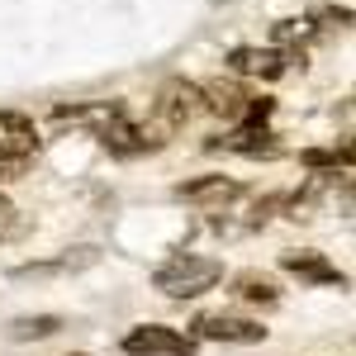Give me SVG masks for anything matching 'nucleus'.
Returning a JSON list of instances; mask_svg holds the SVG:
<instances>
[{"mask_svg": "<svg viewBox=\"0 0 356 356\" xmlns=\"http://www.w3.org/2000/svg\"><path fill=\"white\" fill-rule=\"evenodd\" d=\"M204 114V95H200V81H186V76H171L162 81L157 90V100H152V124H147V134L166 143L171 134H181L191 119Z\"/></svg>", "mask_w": 356, "mask_h": 356, "instance_id": "f257e3e1", "label": "nucleus"}, {"mask_svg": "<svg viewBox=\"0 0 356 356\" xmlns=\"http://www.w3.org/2000/svg\"><path fill=\"white\" fill-rule=\"evenodd\" d=\"M223 280V261L214 257H171L166 266H157L152 275V285L162 290L166 300H195V295H204V290H214Z\"/></svg>", "mask_w": 356, "mask_h": 356, "instance_id": "f03ea898", "label": "nucleus"}, {"mask_svg": "<svg viewBox=\"0 0 356 356\" xmlns=\"http://www.w3.org/2000/svg\"><path fill=\"white\" fill-rule=\"evenodd\" d=\"M200 95H204V110L219 114L223 124H247V119H266L271 114V100L266 95H252L238 81H204Z\"/></svg>", "mask_w": 356, "mask_h": 356, "instance_id": "7ed1b4c3", "label": "nucleus"}, {"mask_svg": "<svg viewBox=\"0 0 356 356\" xmlns=\"http://www.w3.org/2000/svg\"><path fill=\"white\" fill-rule=\"evenodd\" d=\"M124 352L129 356H195V337H186L176 328H162V323H138L124 337Z\"/></svg>", "mask_w": 356, "mask_h": 356, "instance_id": "20e7f679", "label": "nucleus"}, {"mask_svg": "<svg viewBox=\"0 0 356 356\" xmlns=\"http://www.w3.org/2000/svg\"><path fill=\"white\" fill-rule=\"evenodd\" d=\"M209 147H223V152H238V157H275L280 143H275L271 124L266 119H247V124H233L228 134L209 138Z\"/></svg>", "mask_w": 356, "mask_h": 356, "instance_id": "39448f33", "label": "nucleus"}, {"mask_svg": "<svg viewBox=\"0 0 356 356\" xmlns=\"http://www.w3.org/2000/svg\"><path fill=\"white\" fill-rule=\"evenodd\" d=\"M295 62L304 67V53H280V48H233V53H228V67H233L238 76H261V81L285 76Z\"/></svg>", "mask_w": 356, "mask_h": 356, "instance_id": "423d86ee", "label": "nucleus"}, {"mask_svg": "<svg viewBox=\"0 0 356 356\" xmlns=\"http://www.w3.org/2000/svg\"><path fill=\"white\" fill-rule=\"evenodd\" d=\"M95 138H100V147H105V152H114V157H138V152L162 147L157 138L147 134V124H134V119H129V110L119 114V119H110V124H105Z\"/></svg>", "mask_w": 356, "mask_h": 356, "instance_id": "0eeeda50", "label": "nucleus"}, {"mask_svg": "<svg viewBox=\"0 0 356 356\" xmlns=\"http://www.w3.org/2000/svg\"><path fill=\"white\" fill-rule=\"evenodd\" d=\"M195 337H204V342H266V328L257 318H238V314H200Z\"/></svg>", "mask_w": 356, "mask_h": 356, "instance_id": "6e6552de", "label": "nucleus"}, {"mask_svg": "<svg viewBox=\"0 0 356 356\" xmlns=\"http://www.w3.org/2000/svg\"><path fill=\"white\" fill-rule=\"evenodd\" d=\"M38 124L19 110H0V157H19L29 162L33 152H38Z\"/></svg>", "mask_w": 356, "mask_h": 356, "instance_id": "1a4fd4ad", "label": "nucleus"}, {"mask_svg": "<svg viewBox=\"0 0 356 356\" xmlns=\"http://www.w3.org/2000/svg\"><path fill=\"white\" fill-rule=\"evenodd\" d=\"M124 105L119 100H90V105H57L53 110V124L57 129H90V134H100L110 119H119Z\"/></svg>", "mask_w": 356, "mask_h": 356, "instance_id": "9d476101", "label": "nucleus"}, {"mask_svg": "<svg viewBox=\"0 0 356 356\" xmlns=\"http://www.w3.org/2000/svg\"><path fill=\"white\" fill-rule=\"evenodd\" d=\"M280 266H285L290 275H300L304 285H347V275L337 271L323 252H285Z\"/></svg>", "mask_w": 356, "mask_h": 356, "instance_id": "9b49d317", "label": "nucleus"}, {"mask_svg": "<svg viewBox=\"0 0 356 356\" xmlns=\"http://www.w3.org/2000/svg\"><path fill=\"white\" fill-rule=\"evenodd\" d=\"M176 195L181 200H195V204H228V200L243 195V186L228 181V176H200V181H186Z\"/></svg>", "mask_w": 356, "mask_h": 356, "instance_id": "f8f14e48", "label": "nucleus"}, {"mask_svg": "<svg viewBox=\"0 0 356 356\" xmlns=\"http://www.w3.org/2000/svg\"><path fill=\"white\" fill-rule=\"evenodd\" d=\"M233 295L247 300V304H275L280 300V285L266 271H238L233 275Z\"/></svg>", "mask_w": 356, "mask_h": 356, "instance_id": "ddd939ff", "label": "nucleus"}, {"mask_svg": "<svg viewBox=\"0 0 356 356\" xmlns=\"http://www.w3.org/2000/svg\"><path fill=\"white\" fill-rule=\"evenodd\" d=\"M314 33H318L314 19H280V24L271 29V48H280V53H304V43H309Z\"/></svg>", "mask_w": 356, "mask_h": 356, "instance_id": "4468645a", "label": "nucleus"}, {"mask_svg": "<svg viewBox=\"0 0 356 356\" xmlns=\"http://www.w3.org/2000/svg\"><path fill=\"white\" fill-rule=\"evenodd\" d=\"M62 332V318L57 314H33V318H15L10 323V337L15 342H38V337H53Z\"/></svg>", "mask_w": 356, "mask_h": 356, "instance_id": "2eb2a0df", "label": "nucleus"}, {"mask_svg": "<svg viewBox=\"0 0 356 356\" xmlns=\"http://www.w3.org/2000/svg\"><path fill=\"white\" fill-rule=\"evenodd\" d=\"M314 19H323V24H314V29H352V10H347V5H342V10H337V5H323Z\"/></svg>", "mask_w": 356, "mask_h": 356, "instance_id": "dca6fc26", "label": "nucleus"}, {"mask_svg": "<svg viewBox=\"0 0 356 356\" xmlns=\"http://www.w3.org/2000/svg\"><path fill=\"white\" fill-rule=\"evenodd\" d=\"M24 166L29 162H19V157H0V181H19V176H24Z\"/></svg>", "mask_w": 356, "mask_h": 356, "instance_id": "f3484780", "label": "nucleus"}, {"mask_svg": "<svg viewBox=\"0 0 356 356\" xmlns=\"http://www.w3.org/2000/svg\"><path fill=\"white\" fill-rule=\"evenodd\" d=\"M0 233H15V204H10V195H0Z\"/></svg>", "mask_w": 356, "mask_h": 356, "instance_id": "a211bd4d", "label": "nucleus"}]
</instances>
